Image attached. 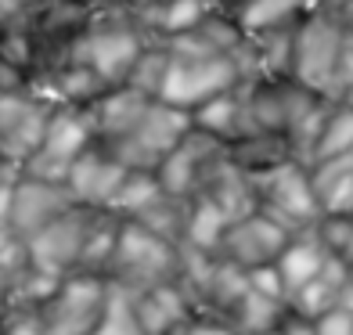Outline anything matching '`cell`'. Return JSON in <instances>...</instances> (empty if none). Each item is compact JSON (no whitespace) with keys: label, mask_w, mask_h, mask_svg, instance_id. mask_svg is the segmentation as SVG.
<instances>
[{"label":"cell","mask_w":353,"mask_h":335,"mask_svg":"<svg viewBox=\"0 0 353 335\" xmlns=\"http://www.w3.org/2000/svg\"><path fill=\"white\" fill-rule=\"evenodd\" d=\"M155 37H148L137 26V19L123 4H98L90 11V22L79 37L76 61H83L98 72L108 87H123L130 76L137 54Z\"/></svg>","instance_id":"obj_1"},{"label":"cell","mask_w":353,"mask_h":335,"mask_svg":"<svg viewBox=\"0 0 353 335\" xmlns=\"http://www.w3.org/2000/svg\"><path fill=\"white\" fill-rule=\"evenodd\" d=\"M343 47L346 26L325 4H310L296 29V54H292V79L314 94L339 98L343 90Z\"/></svg>","instance_id":"obj_2"},{"label":"cell","mask_w":353,"mask_h":335,"mask_svg":"<svg viewBox=\"0 0 353 335\" xmlns=\"http://www.w3.org/2000/svg\"><path fill=\"white\" fill-rule=\"evenodd\" d=\"M176 270H181V245L152 234L148 227H141L134 220H123L116 252H112L108 270H105V278L112 285L141 296L155 289V285L176 281Z\"/></svg>","instance_id":"obj_3"},{"label":"cell","mask_w":353,"mask_h":335,"mask_svg":"<svg viewBox=\"0 0 353 335\" xmlns=\"http://www.w3.org/2000/svg\"><path fill=\"white\" fill-rule=\"evenodd\" d=\"M252 191H256V210L278 220L288 231H307L325 216L317 202V191L310 181V166L299 159H285V163L270 166L263 173H249Z\"/></svg>","instance_id":"obj_4"},{"label":"cell","mask_w":353,"mask_h":335,"mask_svg":"<svg viewBox=\"0 0 353 335\" xmlns=\"http://www.w3.org/2000/svg\"><path fill=\"white\" fill-rule=\"evenodd\" d=\"M188 130H191V112L173 108L166 101H152L148 108H144V116L119 141L101 145V148H108L126 170L155 173L159 166H163V159L184 141Z\"/></svg>","instance_id":"obj_5"},{"label":"cell","mask_w":353,"mask_h":335,"mask_svg":"<svg viewBox=\"0 0 353 335\" xmlns=\"http://www.w3.org/2000/svg\"><path fill=\"white\" fill-rule=\"evenodd\" d=\"M54 116V101L33 83L0 98V163L26 166L29 155L43 145L47 123Z\"/></svg>","instance_id":"obj_6"},{"label":"cell","mask_w":353,"mask_h":335,"mask_svg":"<svg viewBox=\"0 0 353 335\" xmlns=\"http://www.w3.org/2000/svg\"><path fill=\"white\" fill-rule=\"evenodd\" d=\"M108 299V278L101 274H69L43 299V335H94Z\"/></svg>","instance_id":"obj_7"},{"label":"cell","mask_w":353,"mask_h":335,"mask_svg":"<svg viewBox=\"0 0 353 335\" xmlns=\"http://www.w3.org/2000/svg\"><path fill=\"white\" fill-rule=\"evenodd\" d=\"M94 220H98V210H90V205H72V210L61 213L54 223H47L40 234H33L26 242L33 267L43 270L47 278H58V281L69 278V274H79Z\"/></svg>","instance_id":"obj_8"},{"label":"cell","mask_w":353,"mask_h":335,"mask_svg":"<svg viewBox=\"0 0 353 335\" xmlns=\"http://www.w3.org/2000/svg\"><path fill=\"white\" fill-rule=\"evenodd\" d=\"M238 61L234 58H184V54H170V72L159 101H166L173 108L195 112L216 94L238 87Z\"/></svg>","instance_id":"obj_9"},{"label":"cell","mask_w":353,"mask_h":335,"mask_svg":"<svg viewBox=\"0 0 353 335\" xmlns=\"http://www.w3.org/2000/svg\"><path fill=\"white\" fill-rule=\"evenodd\" d=\"M223 159H228V145L191 126L181 145L163 159V166L155 170V177L170 195L199 199L205 191V184H210V177L223 166Z\"/></svg>","instance_id":"obj_10"},{"label":"cell","mask_w":353,"mask_h":335,"mask_svg":"<svg viewBox=\"0 0 353 335\" xmlns=\"http://www.w3.org/2000/svg\"><path fill=\"white\" fill-rule=\"evenodd\" d=\"M292 231L281 227L278 220H270L267 213L252 210L245 216H238L228 223L220 245H216V256L228 260L242 270H256V267H267V263H278L281 249L288 245Z\"/></svg>","instance_id":"obj_11"},{"label":"cell","mask_w":353,"mask_h":335,"mask_svg":"<svg viewBox=\"0 0 353 335\" xmlns=\"http://www.w3.org/2000/svg\"><path fill=\"white\" fill-rule=\"evenodd\" d=\"M72 205H79V202L72 199L69 184H61V181H40V177H29V173H19L8 231L29 242V238L40 234L47 223H54L61 213H69Z\"/></svg>","instance_id":"obj_12"},{"label":"cell","mask_w":353,"mask_h":335,"mask_svg":"<svg viewBox=\"0 0 353 335\" xmlns=\"http://www.w3.org/2000/svg\"><path fill=\"white\" fill-rule=\"evenodd\" d=\"M126 173H130V170H126L108 148H101L98 141H94V145L72 163L65 184H69L72 199L79 205H90V210H108Z\"/></svg>","instance_id":"obj_13"},{"label":"cell","mask_w":353,"mask_h":335,"mask_svg":"<svg viewBox=\"0 0 353 335\" xmlns=\"http://www.w3.org/2000/svg\"><path fill=\"white\" fill-rule=\"evenodd\" d=\"M152 101H159V98H148V94H141L134 87H112L108 94H101V98L87 108L94 141H98V145L119 141L144 116V108H148Z\"/></svg>","instance_id":"obj_14"},{"label":"cell","mask_w":353,"mask_h":335,"mask_svg":"<svg viewBox=\"0 0 353 335\" xmlns=\"http://www.w3.org/2000/svg\"><path fill=\"white\" fill-rule=\"evenodd\" d=\"M328 256H332V252L325 249V242H321L317 227L296 231L292 238H288V245L281 249V256H278V263H274L278 274H281V281H285L288 299H292L310 278L321 274V267L328 263Z\"/></svg>","instance_id":"obj_15"},{"label":"cell","mask_w":353,"mask_h":335,"mask_svg":"<svg viewBox=\"0 0 353 335\" xmlns=\"http://www.w3.org/2000/svg\"><path fill=\"white\" fill-rule=\"evenodd\" d=\"M134 307H137V321L144 335H170L173 325H181L184 317L195 314L191 299L184 296V289L176 281L155 285V289L134 296Z\"/></svg>","instance_id":"obj_16"},{"label":"cell","mask_w":353,"mask_h":335,"mask_svg":"<svg viewBox=\"0 0 353 335\" xmlns=\"http://www.w3.org/2000/svg\"><path fill=\"white\" fill-rule=\"evenodd\" d=\"M310 181L317 191L321 213H350L353 216V152L310 163Z\"/></svg>","instance_id":"obj_17"},{"label":"cell","mask_w":353,"mask_h":335,"mask_svg":"<svg viewBox=\"0 0 353 335\" xmlns=\"http://www.w3.org/2000/svg\"><path fill=\"white\" fill-rule=\"evenodd\" d=\"M346 274H350V263L339 256H328V263L321 267V274L310 278L303 289L288 299V310H296L299 317H321L325 310L339 307L343 303V289H346Z\"/></svg>","instance_id":"obj_18"},{"label":"cell","mask_w":353,"mask_h":335,"mask_svg":"<svg viewBox=\"0 0 353 335\" xmlns=\"http://www.w3.org/2000/svg\"><path fill=\"white\" fill-rule=\"evenodd\" d=\"M37 90H43L47 98H51L54 105H72V108H90L94 101L101 98V94H108L112 87L105 83V79L94 72L90 65H83V61H69L65 69H58L47 83H40Z\"/></svg>","instance_id":"obj_19"},{"label":"cell","mask_w":353,"mask_h":335,"mask_svg":"<svg viewBox=\"0 0 353 335\" xmlns=\"http://www.w3.org/2000/svg\"><path fill=\"white\" fill-rule=\"evenodd\" d=\"M191 126L216 137V141H223V145H231V141L242 137L245 134V108H242L238 87L223 90V94H216V98H210L205 105H199L195 112H191Z\"/></svg>","instance_id":"obj_20"},{"label":"cell","mask_w":353,"mask_h":335,"mask_svg":"<svg viewBox=\"0 0 353 335\" xmlns=\"http://www.w3.org/2000/svg\"><path fill=\"white\" fill-rule=\"evenodd\" d=\"M285 310H288V303L270 299V296L256 292L252 285H249V289L242 292V299L234 303L231 314L223 317V321H228L238 335H263V332H274L281 325Z\"/></svg>","instance_id":"obj_21"},{"label":"cell","mask_w":353,"mask_h":335,"mask_svg":"<svg viewBox=\"0 0 353 335\" xmlns=\"http://www.w3.org/2000/svg\"><path fill=\"white\" fill-rule=\"evenodd\" d=\"M307 8H310V0H245L231 14L238 19L245 37H256V33H267V29L299 22L307 14Z\"/></svg>","instance_id":"obj_22"},{"label":"cell","mask_w":353,"mask_h":335,"mask_svg":"<svg viewBox=\"0 0 353 335\" xmlns=\"http://www.w3.org/2000/svg\"><path fill=\"white\" fill-rule=\"evenodd\" d=\"M188 216H191V199L170 195V191L163 187V191H159V195L134 216V223L148 227L152 234L166 238V242H173V245H181V242H184V231H188Z\"/></svg>","instance_id":"obj_23"},{"label":"cell","mask_w":353,"mask_h":335,"mask_svg":"<svg viewBox=\"0 0 353 335\" xmlns=\"http://www.w3.org/2000/svg\"><path fill=\"white\" fill-rule=\"evenodd\" d=\"M228 155H231V163L242 166L245 173H263L270 166L285 163V159H296L285 134H245V137L231 141Z\"/></svg>","instance_id":"obj_24"},{"label":"cell","mask_w":353,"mask_h":335,"mask_svg":"<svg viewBox=\"0 0 353 335\" xmlns=\"http://www.w3.org/2000/svg\"><path fill=\"white\" fill-rule=\"evenodd\" d=\"M231 216L220 210L216 202L210 199H191V216H188V231H184V242L191 249H205V252H216L223 231H228Z\"/></svg>","instance_id":"obj_25"},{"label":"cell","mask_w":353,"mask_h":335,"mask_svg":"<svg viewBox=\"0 0 353 335\" xmlns=\"http://www.w3.org/2000/svg\"><path fill=\"white\" fill-rule=\"evenodd\" d=\"M166 72H170V47L163 40H152L144 51L137 54L130 76H126L123 87H134L148 98H159L163 94V83H166Z\"/></svg>","instance_id":"obj_26"},{"label":"cell","mask_w":353,"mask_h":335,"mask_svg":"<svg viewBox=\"0 0 353 335\" xmlns=\"http://www.w3.org/2000/svg\"><path fill=\"white\" fill-rule=\"evenodd\" d=\"M346 152H353V108L335 98L325 126H321V137H317L310 163H321V159H332V155H346Z\"/></svg>","instance_id":"obj_27"},{"label":"cell","mask_w":353,"mask_h":335,"mask_svg":"<svg viewBox=\"0 0 353 335\" xmlns=\"http://www.w3.org/2000/svg\"><path fill=\"white\" fill-rule=\"evenodd\" d=\"M159 191H163V184H159L155 173H144V170H130L123 177L119 191H116V199H112L108 205V213H116L119 220H134L144 205H148Z\"/></svg>","instance_id":"obj_28"},{"label":"cell","mask_w":353,"mask_h":335,"mask_svg":"<svg viewBox=\"0 0 353 335\" xmlns=\"http://www.w3.org/2000/svg\"><path fill=\"white\" fill-rule=\"evenodd\" d=\"M94 335H144L137 321L134 292L108 281V299H105V310H101V321L94 328Z\"/></svg>","instance_id":"obj_29"},{"label":"cell","mask_w":353,"mask_h":335,"mask_svg":"<svg viewBox=\"0 0 353 335\" xmlns=\"http://www.w3.org/2000/svg\"><path fill=\"white\" fill-rule=\"evenodd\" d=\"M314 227H317L321 242H325V249L332 256L353 263V216L350 213H325Z\"/></svg>","instance_id":"obj_30"},{"label":"cell","mask_w":353,"mask_h":335,"mask_svg":"<svg viewBox=\"0 0 353 335\" xmlns=\"http://www.w3.org/2000/svg\"><path fill=\"white\" fill-rule=\"evenodd\" d=\"M210 8H216V4H210V0H173V4L166 8V14H163V22H159V40L188 33L191 26L202 22V14Z\"/></svg>","instance_id":"obj_31"},{"label":"cell","mask_w":353,"mask_h":335,"mask_svg":"<svg viewBox=\"0 0 353 335\" xmlns=\"http://www.w3.org/2000/svg\"><path fill=\"white\" fill-rule=\"evenodd\" d=\"M0 335H43L40 307H4V314H0Z\"/></svg>","instance_id":"obj_32"},{"label":"cell","mask_w":353,"mask_h":335,"mask_svg":"<svg viewBox=\"0 0 353 335\" xmlns=\"http://www.w3.org/2000/svg\"><path fill=\"white\" fill-rule=\"evenodd\" d=\"M170 335H238L228 321H220V317H205V314H191L184 317L181 325H173Z\"/></svg>","instance_id":"obj_33"},{"label":"cell","mask_w":353,"mask_h":335,"mask_svg":"<svg viewBox=\"0 0 353 335\" xmlns=\"http://www.w3.org/2000/svg\"><path fill=\"white\" fill-rule=\"evenodd\" d=\"M249 285H252L256 292L270 296V299H281V303H288L285 281H281V274H278V267H274V263H267V267H256V270H249Z\"/></svg>","instance_id":"obj_34"},{"label":"cell","mask_w":353,"mask_h":335,"mask_svg":"<svg viewBox=\"0 0 353 335\" xmlns=\"http://www.w3.org/2000/svg\"><path fill=\"white\" fill-rule=\"evenodd\" d=\"M314 332L317 335H353V310L346 307H332L321 317H314Z\"/></svg>","instance_id":"obj_35"},{"label":"cell","mask_w":353,"mask_h":335,"mask_svg":"<svg viewBox=\"0 0 353 335\" xmlns=\"http://www.w3.org/2000/svg\"><path fill=\"white\" fill-rule=\"evenodd\" d=\"M19 166L11 163H0V231H8V220H11V202H14V184H19Z\"/></svg>","instance_id":"obj_36"},{"label":"cell","mask_w":353,"mask_h":335,"mask_svg":"<svg viewBox=\"0 0 353 335\" xmlns=\"http://www.w3.org/2000/svg\"><path fill=\"white\" fill-rule=\"evenodd\" d=\"M29 79H26V72L14 65V61L0 51V98H4V94H11V90H19V87H26Z\"/></svg>","instance_id":"obj_37"},{"label":"cell","mask_w":353,"mask_h":335,"mask_svg":"<svg viewBox=\"0 0 353 335\" xmlns=\"http://www.w3.org/2000/svg\"><path fill=\"white\" fill-rule=\"evenodd\" d=\"M278 332H281V335H317L310 317H299L296 310H285V317H281Z\"/></svg>","instance_id":"obj_38"},{"label":"cell","mask_w":353,"mask_h":335,"mask_svg":"<svg viewBox=\"0 0 353 335\" xmlns=\"http://www.w3.org/2000/svg\"><path fill=\"white\" fill-rule=\"evenodd\" d=\"M339 307L353 310V263H350V274H346V289H343V303H339Z\"/></svg>","instance_id":"obj_39"},{"label":"cell","mask_w":353,"mask_h":335,"mask_svg":"<svg viewBox=\"0 0 353 335\" xmlns=\"http://www.w3.org/2000/svg\"><path fill=\"white\" fill-rule=\"evenodd\" d=\"M339 101H343V105H350V108H353V79H350V83H346V87H343V94H339Z\"/></svg>","instance_id":"obj_40"},{"label":"cell","mask_w":353,"mask_h":335,"mask_svg":"<svg viewBox=\"0 0 353 335\" xmlns=\"http://www.w3.org/2000/svg\"><path fill=\"white\" fill-rule=\"evenodd\" d=\"M238 4H245V0H220V8H228V11H234Z\"/></svg>","instance_id":"obj_41"},{"label":"cell","mask_w":353,"mask_h":335,"mask_svg":"<svg viewBox=\"0 0 353 335\" xmlns=\"http://www.w3.org/2000/svg\"><path fill=\"white\" fill-rule=\"evenodd\" d=\"M83 4H90V8H98V4H105V0H83Z\"/></svg>","instance_id":"obj_42"},{"label":"cell","mask_w":353,"mask_h":335,"mask_svg":"<svg viewBox=\"0 0 353 335\" xmlns=\"http://www.w3.org/2000/svg\"><path fill=\"white\" fill-rule=\"evenodd\" d=\"M210 4H216V8H220V0H210Z\"/></svg>","instance_id":"obj_43"},{"label":"cell","mask_w":353,"mask_h":335,"mask_svg":"<svg viewBox=\"0 0 353 335\" xmlns=\"http://www.w3.org/2000/svg\"><path fill=\"white\" fill-rule=\"evenodd\" d=\"M310 4H317V0H310Z\"/></svg>","instance_id":"obj_44"}]
</instances>
